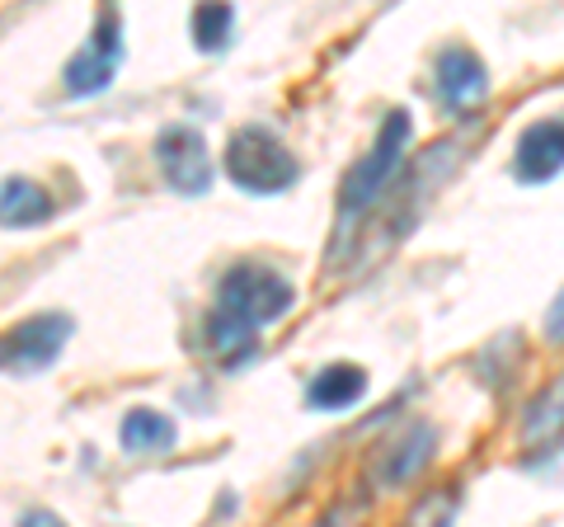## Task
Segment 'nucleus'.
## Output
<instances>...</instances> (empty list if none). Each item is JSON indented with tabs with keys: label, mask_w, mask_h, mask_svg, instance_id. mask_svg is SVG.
Wrapping results in <instances>:
<instances>
[{
	"label": "nucleus",
	"mask_w": 564,
	"mask_h": 527,
	"mask_svg": "<svg viewBox=\"0 0 564 527\" xmlns=\"http://www.w3.org/2000/svg\"><path fill=\"white\" fill-rule=\"evenodd\" d=\"M545 335H564V292L555 297V306H551V315H545Z\"/></svg>",
	"instance_id": "obj_16"
},
{
	"label": "nucleus",
	"mask_w": 564,
	"mask_h": 527,
	"mask_svg": "<svg viewBox=\"0 0 564 527\" xmlns=\"http://www.w3.org/2000/svg\"><path fill=\"white\" fill-rule=\"evenodd\" d=\"M155 161H161V174L170 180V189L184 193V198H198V193L212 189V155L198 128H184V122L165 128L155 137Z\"/></svg>",
	"instance_id": "obj_5"
},
{
	"label": "nucleus",
	"mask_w": 564,
	"mask_h": 527,
	"mask_svg": "<svg viewBox=\"0 0 564 527\" xmlns=\"http://www.w3.org/2000/svg\"><path fill=\"white\" fill-rule=\"evenodd\" d=\"M433 443H437L433 424H423V419H410V424L400 429L395 443L381 452V471H377V481H381V485H404V481L414 476V471L429 466Z\"/></svg>",
	"instance_id": "obj_9"
},
{
	"label": "nucleus",
	"mask_w": 564,
	"mask_h": 527,
	"mask_svg": "<svg viewBox=\"0 0 564 527\" xmlns=\"http://www.w3.org/2000/svg\"><path fill=\"white\" fill-rule=\"evenodd\" d=\"M52 217V193L33 180H6L0 184V226H14V232H24V226H39Z\"/></svg>",
	"instance_id": "obj_11"
},
{
	"label": "nucleus",
	"mask_w": 564,
	"mask_h": 527,
	"mask_svg": "<svg viewBox=\"0 0 564 527\" xmlns=\"http://www.w3.org/2000/svg\"><path fill=\"white\" fill-rule=\"evenodd\" d=\"M226 174L245 193H282L296 180V161L269 128H240L226 147Z\"/></svg>",
	"instance_id": "obj_3"
},
{
	"label": "nucleus",
	"mask_w": 564,
	"mask_h": 527,
	"mask_svg": "<svg viewBox=\"0 0 564 527\" xmlns=\"http://www.w3.org/2000/svg\"><path fill=\"white\" fill-rule=\"evenodd\" d=\"M70 335V321L66 315H33L24 321L14 335L0 340V354H6L10 367H20V373H33V367H43L62 354V340Z\"/></svg>",
	"instance_id": "obj_6"
},
{
	"label": "nucleus",
	"mask_w": 564,
	"mask_h": 527,
	"mask_svg": "<svg viewBox=\"0 0 564 527\" xmlns=\"http://www.w3.org/2000/svg\"><path fill=\"white\" fill-rule=\"evenodd\" d=\"M20 527H66V523H62L57 514H43V508H39V514H24Z\"/></svg>",
	"instance_id": "obj_17"
},
{
	"label": "nucleus",
	"mask_w": 564,
	"mask_h": 527,
	"mask_svg": "<svg viewBox=\"0 0 564 527\" xmlns=\"http://www.w3.org/2000/svg\"><path fill=\"white\" fill-rule=\"evenodd\" d=\"M437 95L447 109H475L489 95V72L470 47H447L437 57Z\"/></svg>",
	"instance_id": "obj_8"
},
{
	"label": "nucleus",
	"mask_w": 564,
	"mask_h": 527,
	"mask_svg": "<svg viewBox=\"0 0 564 527\" xmlns=\"http://www.w3.org/2000/svg\"><path fill=\"white\" fill-rule=\"evenodd\" d=\"M118 438L128 452H161L174 448V419H165L161 410H128Z\"/></svg>",
	"instance_id": "obj_13"
},
{
	"label": "nucleus",
	"mask_w": 564,
	"mask_h": 527,
	"mask_svg": "<svg viewBox=\"0 0 564 527\" xmlns=\"http://www.w3.org/2000/svg\"><path fill=\"white\" fill-rule=\"evenodd\" d=\"M560 433H564V377H555L551 386H545L522 415L527 443H551V438H560Z\"/></svg>",
	"instance_id": "obj_12"
},
{
	"label": "nucleus",
	"mask_w": 564,
	"mask_h": 527,
	"mask_svg": "<svg viewBox=\"0 0 564 527\" xmlns=\"http://www.w3.org/2000/svg\"><path fill=\"white\" fill-rule=\"evenodd\" d=\"M231 24H236L231 6H198L193 10V39H198L203 52H221L231 43Z\"/></svg>",
	"instance_id": "obj_14"
},
{
	"label": "nucleus",
	"mask_w": 564,
	"mask_h": 527,
	"mask_svg": "<svg viewBox=\"0 0 564 527\" xmlns=\"http://www.w3.org/2000/svg\"><path fill=\"white\" fill-rule=\"evenodd\" d=\"M296 292L282 273L263 269V264H240L221 278L217 288V306L207 315V340L217 354H236V348H250L263 325L282 321L292 311Z\"/></svg>",
	"instance_id": "obj_1"
},
{
	"label": "nucleus",
	"mask_w": 564,
	"mask_h": 527,
	"mask_svg": "<svg viewBox=\"0 0 564 527\" xmlns=\"http://www.w3.org/2000/svg\"><path fill=\"white\" fill-rule=\"evenodd\" d=\"M367 391V373L352 363H329L325 373H315V381L306 386V400L315 410H348L352 400H362Z\"/></svg>",
	"instance_id": "obj_10"
},
{
	"label": "nucleus",
	"mask_w": 564,
	"mask_h": 527,
	"mask_svg": "<svg viewBox=\"0 0 564 527\" xmlns=\"http://www.w3.org/2000/svg\"><path fill=\"white\" fill-rule=\"evenodd\" d=\"M118 62H122V24H118V10H104L99 14V24L90 33V43H85L76 57L66 62V95H99V90H109V80L118 72Z\"/></svg>",
	"instance_id": "obj_4"
},
{
	"label": "nucleus",
	"mask_w": 564,
	"mask_h": 527,
	"mask_svg": "<svg viewBox=\"0 0 564 527\" xmlns=\"http://www.w3.org/2000/svg\"><path fill=\"white\" fill-rule=\"evenodd\" d=\"M410 137H414L410 114H404V109L386 114V122H381V132H377L372 151H367L362 161L348 170V180H344V193H339L344 217L362 213V207H372V203L381 198L386 184H391L395 174H400V165H404V147H410Z\"/></svg>",
	"instance_id": "obj_2"
},
{
	"label": "nucleus",
	"mask_w": 564,
	"mask_h": 527,
	"mask_svg": "<svg viewBox=\"0 0 564 527\" xmlns=\"http://www.w3.org/2000/svg\"><path fill=\"white\" fill-rule=\"evenodd\" d=\"M564 170V118L551 122H532L522 137H518V151H513V174L522 184H545Z\"/></svg>",
	"instance_id": "obj_7"
},
{
	"label": "nucleus",
	"mask_w": 564,
	"mask_h": 527,
	"mask_svg": "<svg viewBox=\"0 0 564 527\" xmlns=\"http://www.w3.org/2000/svg\"><path fill=\"white\" fill-rule=\"evenodd\" d=\"M452 514H456V490H443V495L423 499V504L414 508L410 527H447V523H452Z\"/></svg>",
	"instance_id": "obj_15"
}]
</instances>
